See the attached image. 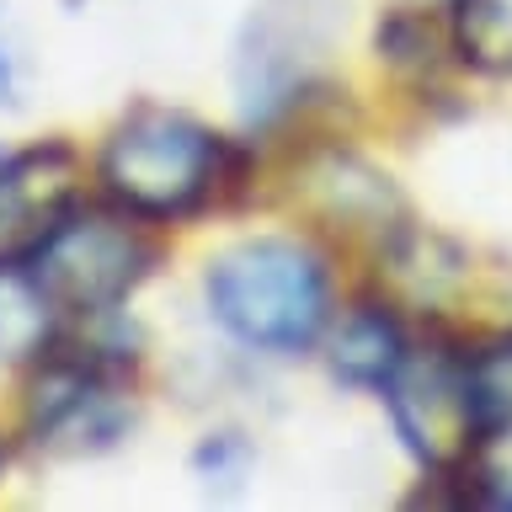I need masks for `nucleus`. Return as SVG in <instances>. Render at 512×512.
<instances>
[{
  "instance_id": "f257e3e1",
  "label": "nucleus",
  "mask_w": 512,
  "mask_h": 512,
  "mask_svg": "<svg viewBox=\"0 0 512 512\" xmlns=\"http://www.w3.org/2000/svg\"><path fill=\"white\" fill-rule=\"evenodd\" d=\"M219 326L251 347H310L326 320V272L299 240H246L208 267Z\"/></svg>"
},
{
  "instance_id": "f03ea898",
  "label": "nucleus",
  "mask_w": 512,
  "mask_h": 512,
  "mask_svg": "<svg viewBox=\"0 0 512 512\" xmlns=\"http://www.w3.org/2000/svg\"><path fill=\"white\" fill-rule=\"evenodd\" d=\"M214 166H219L214 134L166 107L134 112L107 139V155H102V176L112 198L150 219H171V214L198 208L208 198V187H214Z\"/></svg>"
},
{
  "instance_id": "7ed1b4c3",
  "label": "nucleus",
  "mask_w": 512,
  "mask_h": 512,
  "mask_svg": "<svg viewBox=\"0 0 512 512\" xmlns=\"http://www.w3.org/2000/svg\"><path fill=\"white\" fill-rule=\"evenodd\" d=\"M150 267V246L107 214H64L59 230L32 251V278L54 310H112Z\"/></svg>"
},
{
  "instance_id": "20e7f679",
  "label": "nucleus",
  "mask_w": 512,
  "mask_h": 512,
  "mask_svg": "<svg viewBox=\"0 0 512 512\" xmlns=\"http://www.w3.org/2000/svg\"><path fill=\"white\" fill-rule=\"evenodd\" d=\"M390 395V416L400 438L422 464H454L470 454L480 416L475 395V368L448 358V352H427V358H400V368L384 384Z\"/></svg>"
},
{
  "instance_id": "39448f33",
  "label": "nucleus",
  "mask_w": 512,
  "mask_h": 512,
  "mask_svg": "<svg viewBox=\"0 0 512 512\" xmlns=\"http://www.w3.org/2000/svg\"><path fill=\"white\" fill-rule=\"evenodd\" d=\"M75 187L80 166L64 144H43L0 166V267L27 262L59 230V219L75 208Z\"/></svg>"
},
{
  "instance_id": "423d86ee",
  "label": "nucleus",
  "mask_w": 512,
  "mask_h": 512,
  "mask_svg": "<svg viewBox=\"0 0 512 512\" xmlns=\"http://www.w3.org/2000/svg\"><path fill=\"white\" fill-rule=\"evenodd\" d=\"M336 374L352 379V384H390V374L406 358V342H400L395 320L379 315V310H358L336 331Z\"/></svg>"
},
{
  "instance_id": "0eeeda50",
  "label": "nucleus",
  "mask_w": 512,
  "mask_h": 512,
  "mask_svg": "<svg viewBox=\"0 0 512 512\" xmlns=\"http://www.w3.org/2000/svg\"><path fill=\"white\" fill-rule=\"evenodd\" d=\"M454 38L464 64L486 75H512V0H459Z\"/></svg>"
},
{
  "instance_id": "6e6552de",
  "label": "nucleus",
  "mask_w": 512,
  "mask_h": 512,
  "mask_svg": "<svg viewBox=\"0 0 512 512\" xmlns=\"http://www.w3.org/2000/svg\"><path fill=\"white\" fill-rule=\"evenodd\" d=\"M54 299L43 294L38 278L0 272V358H32L48 342Z\"/></svg>"
},
{
  "instance_id": "1a4fd4ad",
  "label": "nucleus",
  "mask_w": 512,
  "mask_h": 512,
  "mask_svg": "<svg viewBox=\"0 0 512 512\" xmlns=\"http://www.w3.org/2000/svg\"><path fill=\"white\" fill-rule=\"evenodd\" d=\"M320 192H326V208L336 219H368V224H384L395 214V192L384 176H374L358 160H331L326 171H315Z\"/></svg>"
},
{
  "instance_id": "9d476101",
  "label": "nucleus",
  "mask_w": 512,
  "mask_h": 512,
  "mask_svg": "<svg viewBox=\"0 0 512 512\" xmlns=\"http://www.w3.org/2000/svg\"><path fill=\"white\" fill-rule=\"evenodd\" d=\"M480 491L496 507H512V416H502L496 438H486L480 448Z\"/></svg>"
},
{
  "instance_id": "9b49d317",
  "label": "nucleus",
  "mask_w": 512,
  "mask_h": 512,
  "mask_svg": "<svg viewBox=\"0 0 512 512\" xmlns=\"http://www.w3.org/2000/svg\"><path fill=\"white\" fill-rule=\"evenodd\" d=\"M0 102H11V54H6V43H0Z\"/></svg>"
}]
</instances>
